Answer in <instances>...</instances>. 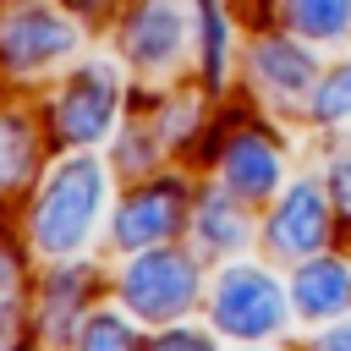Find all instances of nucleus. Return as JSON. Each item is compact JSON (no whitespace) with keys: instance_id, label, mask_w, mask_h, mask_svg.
<instances>
[{"instance_id":"nucleus-1","label":"nucleus","mask_w":351,"mask_h":351,"mask_svg":"<svg viewBox=\"0 0 351 351\" xmlns=\"http://www.w3.org/2000/svg\"><path fill=\"white\" fill-rule=\"evenodd\" d=\"M93 208H99V170H93L88 159L55 170V181L44 186V197H38V208H33V236H38V247L71 252V247L88 236Z\"/></svg>"},{"instance_id":"nucleus-2","label":"nucleus","mask_w":351,"mask_h":351,"mask_svg":"<svg viewBox=\"0 0 351 351\" xmlns=\"http://www.w3.org/2000/svg\"><path fill=\"white\" fill-rule=\"evenodd\" d=\"M192 291H197V274L176 252H148L126 269V302L143 318H176L192 302Z\"/></svg>"},{"instance_id":"nucleus-3","label":"nucleus","mask_w":351,"mask_h":351,"mask_svg":"<svg viewBox=\"0 0 351 351\" xmlns=\"http://www.w3.org/2000/svg\"><path fill=\"white\" fill-rule=\"evenodd\" d=\"M214 313L236 335H263V329L280 324V291L258 269H230L225 285H219V296H214Z\"/></svg>"},{"instance_id":"nucleus-4","label":"nucleus","mask_w":351,"mask_h":351,"mask_svg":"<svg viewBox=\"0 0 351 351\" xmlns=\"http://www.w3.org/2000/svg\"><path fill=\"white\" fill-rule=\"evenodd\" d=\"M60 49H71V27H66L60 16L38 11V5L11 11L5 27H0V55H5L11 66H38V60H49V55H60Z\"/></svg>"},{"instance_id":"nucleus-5","label":"nucleus","mask_w":351,"mask_h":351,"mask_svg":"<svg viewBox=\"0 0 351 351\" xmlns=\"http://www.w3.org/2000/svg\"><path fill=\"white\" fill-rule=\"evenodd\" d=\"M110 110H115V82H110V71H104V66H88V71L66 88V99H60V132H66L71 143H88V137H99V132L110 126Z\"/></svg>"},{"instance_id":"nucleus-6","label":"nucleus","mask_w":351,"mask_h":351,"mask_svg":"<svg viewBox=\"0 0 351 351\" xmlns=\"http://www.w3.org/2000/svg\"><path fill=\"white\" fill-rule=\"evenodd\" d=\"M176 214H181V192H176V186H143V192H132V203L121 208L115 241H121V247L159 241L165 230H176Z\"/></svg>"},{"instance_id":"nucleus-7","label":"nucleus","mask_w":351,"mask_h":351,"mask_svg":"<svg viewBox=\"0 0 351 351\" xmlns=\"http://www.w3.org/2000/svg\"><path fill=\"white\" fill-rule=\"evenodd\" d=\"M181 44V16L170 11V0H148L132 22H126V49L137 60H170V49Z\"/></svg>"},{"instance_id":"nucleus-8","label":"nucleus","mask_w":351,"mask_h":351,"mask_svg":"<svg viewBox=\"0 0 351 351\" xmlns=\"http://www.w3.org/2000/svg\"><path fill=\"white\" fill-rule=\"evenodd\" d=\"M318 241H324V197L313 186H296L274 214V247L302 252V247H318Z\"/></svg>"},{"instance_id":"nucleus-9","label":"nucleus","mask_w":351,"mask_h":351,"mask_svg":"<svg viewBox=\"0 0 351 351\" xmlns=\"http://www.w3.org/2000/svg\"><path fill=\"white\" fill-rule=\"evenodd\" d=\"M225 176H230V186L236 192H269L274 186V176H280V154L263 143V137H236V148L225 154Z\"/></svg>"},{"instance_id":"nucleus-10","label":"nucleus","mask_w":351,"mask_h":351,"mask_svg":"<svg viewBox=\"0 0 351 351\" xmlns=\"http://www.w3.org/2000/svg\"><path fill=\"white\" fill-rule=\"evenodd\" d=\"M346 302H351V280H346L340 263H307L296 274V307L302 313L324 318V313H340Z\"/></svg>"},{"instance_id":"nucleus-11","label":"nucleus","mask_w":351,"mask_h":351,"mask_svg":"<svg viewBox=\"0 0 351 351\" xmlns=\"http://www.w3.org/2000/svg\"><path fill=\"white\" fill-rule=\"evenodd\" d=\"M285 22L307 38H335L351 27V0H285Z\"/></svg>"},{"instance_id":"nucleus-12","label":"nucleus","mask_w":351,"mask_h":351,"mask_svg":"<svg viewBox=\"0 0 351 351\" xmlns=\"http://www.w3.org/2000/svg\"><path fill=\"white\" fill-rule=\"evenodd\" d=\"M258 71H263L274 88H302V82L313 77L307 55L291 49V44H263V49H258Z\"/></svg>"},{"instance_id":"nucleus-13","label":"nucleus","mask_w":351,"mask_h":351,"mask_svg":"<svg viewBox=\"0 0 351 351\" xmlns=\"http://www.w3.org/2000/svg\"><path fill=\"white\" fill-rule=\"evenodd\" d=\"M27 132L16 126V121H0V186H11L22 170H27Z\"/></svg>"},{"instance_id":"nucleus-14","label":"nucleus","mask_w":351,"mask_h":351,"mask_svg":"<svg viewBox=\"0 0 351 351\" xmlns=\"http://www.w3.org/2000/svg\"><path fill=\"white\" fill-rule=\"evenodd\" d=\"M82 351H132V335H126L121 318L99 313V318H88V329H82Z\"/></svg>"},{"instance_id":"nucleus-15","label":"nucleus","mask_w":351,"mask_h":351,"mask_svg":"<svg viewBox=\"0 0 351 351\" xmlns=\"http://www.w3.org/2000/svg\"><path fill=\"white\" fill-rule=\"evenodd\" d=\"M203 236H208L214 247H230V241H241V225H236V214H230L219 197H208V203H203Z\"/></svg>"},{"instance_id":"nucleus-16","label":"nucleus","mask_w":351,"mask_h":351,"mask_svg":"<svg viewBox=\"0 0 351 351\" xmlns=\"http://www.w3.org/2000/svg\"><path fill=\"white\" fill-rule=\"evenodd\" d=\"M351 110V66L329 71L324 77V93H318V115H346Z\"/></svg>"},{"instance_id":"nucleus-17","label":"nucleus","mask_w":351,"mask_h":351,"mask_svg":"<svg viewBox=\"0 0 351 351\" xmlns=\"http://www.w3.org/2000/svg\"><path fill=\"white\" fill-rule=\"evenodd\" d=\"M154 351H208V340H197V335H170V340H159Z\"/></svg>"},{"instance_id":"nucleus-18","label":"nucleus","mask_w":351,"mask_h":351,"mask_svg":"<svg viewBox=\"0 0 351 351\" xmlns=\"http://www.w3.org/2000/svg\"><path fill=\"white\" fill-rule=\"evenodd\" d=\"M329 192L340 197V208H351V165H340V170H335V181H329Z\"/></svg>"},{"instance_id":"nucleus-19","label":"nucleus","mask_w":351,"mask_h":351,"mask_svg":"<svg viewBox=\"0 0 351 351\" xmlns=\"http://www.w3.org/2000/svg\"><path fill=\"white\" fill-rule=\"evenodd\" d=\"M318 351H351V329H335V335H329Z\"/></svg>"}]
</instances>
